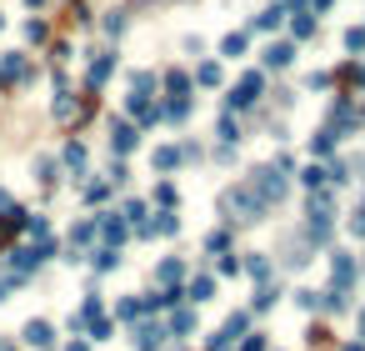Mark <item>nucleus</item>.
Listing matches in <instances>:
<instances>
[{
    "label": "nucleus",
    "instance_id": "9d476101",
    "mask_svg": "<svg viewBox=\"0 0 365 351\" xmlns=\"http://www.w3.org/2000/svg\"><path fill=\"white\" fill-rule=\"evenodd\" d=\"M290 60H295V46H290V40H281V46H270V51H265V66H275V71L290 66Z\"/></svg>",
    "mask_w": 365,
    "mask_h": 351
},
{
    "label": "nucleus",
    "instance_id": "5701e85b",
    "mask_svg": "<svg viewBox=\"0 0 365 351\" xmlns=\"http://www.w3.org/2000/svg\"><path fill=\"white\" fill-rule=\"evenodd\" d=\"M235 141H241V126H235V116H225L221 120V146H235Z\"/></svg>",
    "mask_w": 365,
    "mask_h": 351
},
{
    "label": "nucleus",
    "instance_id": "72a5a7b5",
    "mask_svg": "<svg viewBox=\"0 0 365 351\" xmlns=\"http://www.w3.org/2000/svg\"><path fill=\"white\" fill-rule=\"evenodd\" d=\"M241 351H265V341H261V336H250V341H245Z\"/></svg>",
    "mask_w": 365,
    "mask_h": 351
},
{
    "label": "nucleus",
    "instance_id": "f3484780",
    "mask_svg": "<svg viewBox=\"0 0 365 351\" xmlns=\"http://www.w3.org/2000/svg\"><path fill=\"white\" fill-rule=\"evenodd\" d=\"M281 20H286V10H281V6H270L265 15H255V30H275Z\"/></svg>",
    "mask_w": 365,
    "mask_h": 351
},
{
    "label": "nucleus",
    "instance_id": "e433bc0d",
    "mask_svg": "<svg viewBox=\"0 0 365 351\" xmlns=\"http://www.w3.org/2000/svg\"><path fill=\"white\" fill-rule=\"evenodd\" d=\"M360 336H365V312H360Z\"/></svg>",
    "mask_w": 365,
    "mask_h": 351
},
{
    "label": "nucleus",
    "instance_id": "a211bd4d",
    "mask_svg": "<svg viewBox=\"0 0 365 351\" xmlns=\"http://www.w3.org/2000/svg\"><path fill=\"white\" fill-rule=\"evenodd\" d=\"M180 276H185L180 261H160V281H165V286H180Z\"/></svg>",
    "mask_w": 365,
    "mask_h": 351
},
{
    "label": "nucleus",
    "instance_id": "ddd939ff",
    "mask_svg": "<svg viewBox=\"0 0 365 351\" xmlns=\"http://www.w3.org/2000/svg\"><path fill=\"white\" fill-rule=\"evenodd\" d=\"M185 296H190V301H210V296H216V281H210V276H196Z\"/></svg>",
    "mask_w": 365,
    "mask_h": 351
},
{
    "label": "nucleus",
    "instance_id": "473e14b6",
    "mask_svg": "<svg viewBox=\"0 0 365 351\" xmlns=\"http://www.w3.org/2000/svg\"><path fill=\"white\" fill-rule=\"evenodd\" d=\"M350 231H355V236H365V201H360V211L350 216Z\"/></svg>",
    "mask_w": 365,
    "mask_h": 351
},
{
    "label": "nucleus",
    "instance_id": "c9c22d12",
    "mask_svg": "<svg viewBox=\"0 0 365 351\" xmlns=\"http://www.w3.org/2000/svg\"><path fill=\"white\" fill-rule=\"evenodd\" d=\"M66 351H91V346H85V341H71V346H66Z\"/></svg>",
    "mask_w": 365,
    "mask_h": 351
},
{
    "label": "nucleus",
    "instance_id": "dca6fc26",
    "mask_svg": "<svg viewBox=\"0 0 365 351\" xmlns=\"http://www.w3.org/2000/svg\"><path fill=\"white\" fill-rule=\"evenodd\" d=\"M115 316H120V321H140V316H145V301H135V296H125Z\"/></svg>",
    "mask_w": 365,
    "mask_h": 351
},
{
    "label": "nucleus",
    "instance_id": "c85d7f7f",
    "mask_svg": "<svg viewBox=\"0 0 365 351\" xmlns=\"http://www.w3.org/2000/svg\"><path fill=\"white\" fill-rule=\"evenodd\" d=\"M66 166H71V171L85 166V151H80V146H66Z\"/></svg>",
    "mask_w": 365,
    "mask_h": 351
},
{
    "label": "nucleus",
    "instance_id": "4468645a",
    "mask_svg": "<svg viewBox=\"0 0 365 351\" xmlns=\"http://www.w3.org/2000/svg\"><path fill=\"white\" fill-rule=\"evenodd\" d=\"M135 141H140V136H135V126H125V120H115V151L125 156V151L135 146Z\"/></svg>",
    "mask_w": 365,
    "mask_h": 351
},
{
    "label": "nucleus",
    "instance_id": "393cba45",
    "mask_svg": "<svg viewBox=\"0 0 365 351\" xmlns=\"http://www.w3.org/2000/svg\"><path fill=\"white\" fill-rule=\"evenodd\" d=\"M185 91H190V75H180V71H170V96H176V100H185Z\"/></svg>",
    "mask_w": 365,
    "mask_h": 351
},
{
    "label": "nucleus",
    "instance_id": "f704fd0d",
    "mask_svg": "<svg viewBox=\"0 0 365 351\" xmlns=\"http://www.w3.org/2000/svg\"><path fill=\"white\" fill-rule=\"evenodd\" d=\"M15 281H20V276H6V281H0V301H6V291H10Z\"/></svg>",
    "mask_w": 365,
    "mask_h": 351
},
{
    "label": "nucleus",
    "instance_id": "7ed1b4c3",
    "mask_svg": "<svg viewBox=\"0 0 365 351\" xmlns=\"http://www.w3.org/2000/svg\"><path fill=\"white\" fill-rule=\"evenodd\" d=\"M261 91H265V75H261V71H250V75L235 80V91H230L225 106H230V111H245V106H255V100H261Z\"/></svg>",
    "mask_w": 365,
    "mask_h": 351
},
{
    "label": "nucleus",
    "instance_id": "f8f14e48",
    "mask_svg": "<svg viewBox=\"0 0 365 351\" xmlns=\"http://www.w3.org/2000/svg\"><path fill=\"white\" fill-rule=\"evenodd\" d=\"M91 261H95V271H115V266H120V246H100Z\"/></svg>",
    "mask_w": 365,
    "mask_h": 351
},
{
    "label": "nucleus",
    "instance_id": "423d86ee",
    "mask_svg": "<svg viewBox=\"0 0 365 351\" xmlns=\"http://www.w3.org/2000/svg\"><path fill=\"white\" fill-rule=\"evenodd\" d=\"M160 341H165V326H156V321H140V326H135V346H140V351H156Z\"/></svg>",
    "mask_w": 365,
    "mask_h": 351
},
{
    "label": "nucleus",
    "instance_id": "cd10ccee",
    "mask_svg": "<svg viewBox=\"0 0 365 351\" xmlns=\"http://www.w3.org/2000/svg\"><path fill=\"white\" fill-rule=\"evenodd\" d=\"M300 181H306L310 191H320V181H326V171H320V166H306V171H300Z\"/></svg>",
    "mask_w": 365,
    "mask_h": 351
},
{
    "label": "nucleus",
    "instance_id": "b1692460",
    "mask_svg": "<svg viewBox=\"0 0 365 351\" xmlns=\"http://www.w3.org/2000/svg\"><path fill=\"white\" fill-rule=\"evenodd\" d=\"M245 271H250L255 281H265V276H270V261H265V256H250V261H245Z\"/></svg>",
    "mask_w": 365,
    "mask_h": 351
},
{
    "label": "nucleus",
    "instance_id": "20e7f679",
    "mask_svg": "<svg viewBox=\"0 0 365 351\" xmlns=\"http://www.w3.org/2000/svg\"><path fill=\"white\" fill-rule=\"evenodd\" d=\"M241 332H245V316H230V321L221 326L216 336H205V346H210V351H230V346H235V336H241Z\"/></svg>",
    "mask_w": 365,
    "mask_h": 351
},
{
    "label": "nucleus",
    "instance_id": "412c9836",
    "mask_svg": "<svg viewBox=\"0 0 365 351\" xmlns=\"http://www.w3.org/2000/svg\"><path fill=\"white\" fill-rule=\"evenodd\" d=\"M290 30H295V40H306V35L315 30V20H310L306 10H295V20H290Z\"/></svg>",
    "mask_w": 365,
    "mask_h": 351
},
{
    "label": "nucleus",
    "instance_id": "a878e982",
    "mask_svg": "<svg viewBox=\"0 0 365 351\" xmlns=\"http://www.w3.org/2000/svg\"><path fill=\"white\" fill-rule=\"evenodd\" d=\"M225 246H230V231H210V236H205V251H210V256L225 251Z\"/></svg>",
    "mask_w": 365,
    "mask_h": 351
},
{
    "label": "nucleus",
    "instance_id": "39448f33",
    "mask_svg": "<svg viewBox=\"0 0 365 351\" xmlns=\"http://www.w3.org/2000/svg\"><path fill=\"white\" fill-rule=\"evenodd\" d=\"M330 281H335V291H350V281H355V261H350L346 251H335V261H330Z\"/></svg>",
    "mask_w": 365,
    "mask_h": 351
},
{
    "label": "nucleus",
    "instance_id": "6ab92c4d",
    "mask_svg": "<svg viewBox=\"0 0 365 351\" xmlns=\"http://www.w3.org/2000/svg\"><path fill=\"white\" fill-rule=\"evenodd\" d=\"M170 166H180V151L176 146H160L156 151V171H170Z\"/></svg>",
    "mask_w": 365,
    "mask_h": 351
},
{
    "label": "nucleus",
    "instance_id": "bb28decb",
    "mask_svg": "<svg viewBox=\"0 0 365 351\" xmlns=\"http://www.w3.org/2000/svg\"><path fill=\"white\" fill-rule=\"evenodd\" d=\"M91 236H95V221H80V226H75V231H71V241H75V246H85V241H91Z\"/></svg>",
    "mask_w": 365,
    "mask_h": 351
},
{
    "label": "nucleus",
    "instance_id": "2eb2a0df",
    "mask_svg": "<svg viewBox=\"0 0 365 351\" xmlns=\"http://www.w3.org/2000/svg\"><path fill=\"white\" fill-rule=\"evenodd\" d=\"M165 332H170V336H176V332H180V336H190V332H196V316H190V312H176Z\"/></svg>",
    "mask_w": 365,
    "mask_h": 351
},
{
    "label": "nucleus",
    "instance_id": "2f4dec72",
    "mask_svg": "<svg viewBox=\"0 0 365 351\" xmlns=\"http://www.w3.org/2000/svg\"><path fill=\"white\" fill-rule=\"evenodd\" d=\"M295 301H300V306H306V312H315V306H320V291H300Z\"/></svg>",
    "mask_w": 365,
    "mask_h": 351
},
{
    "label": "nucleus",
    "instance_id": "6e6552de",
    "mask_svg": "<svg viewBox=\"0 0 365 351\" xmlns=\"http://www.w3.org/2000/svg\"><path fill=\"white\" fill-rule=\"evenodd\" d=\"M20 231H26V211H6V216H0V246L15 241Z\"/></svg>",
    "mask_w": 365,
    "mask_h": 351
},
{
    "label": "nucleus",
    "instance_id": "4c0bfd02",
    "mask_svg": "<svg viewBox=\"0 0 365 351\" xmlns=\"http://www.w3.org/2000/svg\"><path fill=\"white\" fill-rule=\"evenodd\" d=\"M346 351H365V346H360V341H355V346H346Z\"/></svg>",
    "mask_w": 365,
    "mask_h": 351
},
{
    "label": "nucleus",
    "instance_id": "58836bf2",
    "mask_svg": "<svg viewBox=\"0 0 365 351\" xmlns=\"http://www.w3.org/2000/svg\"><path fill=\"white\" fill-rule=\"evenodd\" d=\"M0 26H6V20H0Z\"/></svg>",
    "mask_w": 365,
    "mask_h": 351
},
{
    "label": "nucleus",
    "instance_id": "0eeeda50",
    "mask_svg": "<svg viewBox=\"0 0 365 351\" xmlns=\"http://www.w3.org/2000/svg\"><path fill=\"white\" fill-rule=\"evenodd\" d=\"M111 71H115V55H95V60H91V75H85V86H91V91H100Z\"/></svg>",
    "mask_w": 365,
    "mask_h": 351
},
{
    "label": "nucleus",
    "instance_id": "aec40b11",
    "mask_svg": "<svg viewBox=\"0 0 365 351\" xmlns=\"http://www.w3.org/2000/svg\"><path fill=\"white\" fill-rule=\"evenodd\" d=\"M196 80H200V86H221V66H216V60H205V66L196 71Z\"/></svg>",
    "mask_w": 365,
    "mask_h": 351
},
{
    "label": "nucleus",
    "instance_id": "7c9ffc66",
    "mask_svg": "<svg viewBox=\"0 0 365 351\" xmlns=\"http://www.w3.org/2000/svg\"><path fill=\"white\" fill-rule=\"evenodd\" d=\"M245 51V35H225V55H241Z\"/></svg>",
    "mask_w": 365,
    "mask_h": 351
},
{
    "label": "nucleus",
    "instance_id": "f257e3e1",
    "mask_svg": "<svg viewBox=\"0 0 365 351\" xmlns=\"http://www.w3.org/2000/svg\"><path fill=\"white\" fill-rule=\"evenodd\" d=\"M221 211H225V221H261L265 201L255 196L250 186H230V191L221 196Z\"/></svg>",
    "mask_w": 365,
    "mask_h": 351
},
{
    "label": "nucleus",
    "instance_id": "1a4fd4ad",
    "mask_svg": "<svg viewBox=\"0 0 365 351\" xmlns=\"http://www.w3.org/2000/svg\"><path fill=\"white\" fill-rule=\"evenodd\" d=\"M95 226H100V236L111 241V246H120V241H125V221H120V216H100Z\"/></svg>",
    "mask_w": 365,
    "mask_h": 351
},
{
    "label": "nucleus",
    "instance_id": "4be33fe9",
    "mask_svg": "<svg viewBox=\"0 0 365 351\" xmlns=\"http://www.w3.org/2000/svg\"><path fill=\"white\" fill-rule=\"evenodd\" d=\"M335 141H340V136H335V126H326V131L315 136V156H330V146H335Z\"/></svg>",
    "mask_w": 365,
    "mask_h": 351
},
{
    "label": "nucleus",
    "instance_id": "9b49d317",
    "mask_svg": "<svg viewBox=\"0 0 365 351\" xmlns=\"http://www.w3.org/2000/svg\"><path fill=\"white\" fill-rule=\"evenodd\" d=\"M26 341L46 351V346H50V321H26Z\"/></svg>",
    "mask_w": 365,
    "mask_h": 351
},
{
    "label": "nucleus",
    "instance_id": "f03ea898",
    "mask_svg": "<svg viewBox=\"0 0 365 351\" xmlns=\"http://www.w3.org/2000/svg\"><path fill=\"white\" fill-rule=\"evenodd\" d=\"M250 191L261 196L265 206H275V201L286 196V176H281V166H261V171L250 176Z\"/></svg>",
    "mask_w": 365,
    "mask_h": 351
},
{
    "label": "nucleus",
    "instance_id": "c756f323",
    "mask_svg": "<svg viewBox=\"0 0 365 351\" xmlns=\"http://www.w3.org/2000/svg\"><path fill=\"white\" fill-rule=\"evenodd\" d=\"M105 191H111V181H100V186H85V201H105Z\"/></svg>",
    "mask_w": 365,
    "mask_h": 351
}]
</instances>
